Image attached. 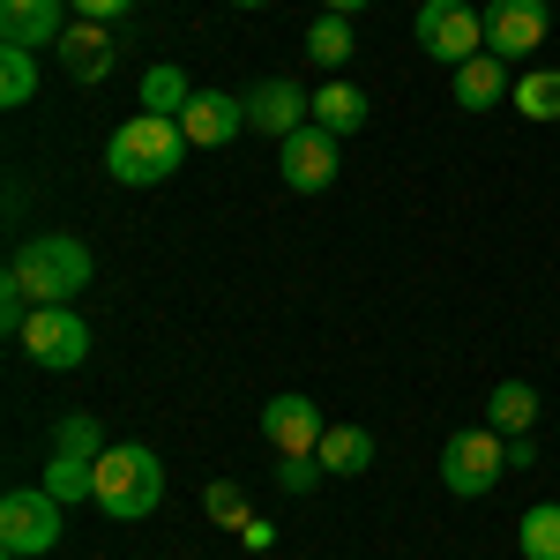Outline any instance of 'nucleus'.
<instances>
[{
  "mask_svg": "<svg viewBox=\"0 0 560 560\" xmlns=\"http://www.w3.org/2000/svg\"><path fill=\"white\" fill-rule=\"evenodd\" d=\"M187 150H195V142H187L179 120H165V113H135V120H120L113 142H105V173L120 179V187H165Z\"/></svg>",
  "mask_w": 560,
  "mask_h": 560,
  "instance_id": "f257e3e1",
  "label": "nucleus"
},
{
  "mask_svg": "<svg viewBox=\"0 0 560 560\" xmlns=\"http://www.w3.org/2000/svg\"><path fill=\"white\" fill-rule=\"evenodd\" d=\"M90 247L75 232H38V240H23L15 261H8V284H23L38 306H75V292H90Z\"/></svg>",
  "mask_w": 560,
  "mask_h": 560,
  "instance_id": "f03ea898",
  "label": "nucleus"
},
{
  "mask_svg": "<svg viewBox=\"0 0 560 560\" xmlns=\"http://www.w3.org/2000/svg\"><path fill=\"white\" fill-rule=\"evenodd\" d=\"M97 509L113 523H142L165 509V464L142 448V441H120L97 456Z\"/></svg>",
  "mask_w": 560,
  "mask_h": 560,
  "instance_id": "7ed1b4c3",
  "label": "nucleus"
},
{
  "mask_svg": "<svg viewBox=\"0 0 560 560\" xmlns=\"http://www.w3.org/2000/svg\"><path fill=\"white\" fill-rule=\"evenodd\" d=\"M97 456H105L97 427H90L83 411H68V419L52 427V464H45V493H52L60 509H75V501H97Z\"/></svg>",
  "mask_w": 560,
  "mask_h": 560,
  "instance_id": "20e7f679",
  "label": "nucleus"
},
{
  "mask_svg": "<svg viewBox=\"0 0 560 560\" xmlns=\"http://www.w3.org/2000/svg\"><path fill=\"white\" fill-rule=\"evenodd\" d=\"M509 471V433L493 427H464L448 433V448H441V486L456 493V501H486L493 486Z\"/></svg>",
  "mask_w": 560,
  "mask_h": 560,
  "instance_id": "39448f33",
  "label": "nucleus"
},
{
  "mask_svg": "<svg viewBox=\"0 0 560 560\" xmlns=\"http://www.w3.org/2000/svg\"><path fill=\"white\" fill-rule=\"evenodd\" d=\"M411 38L427 45L441 68H464V60L486 52V15H478L471 0H427L419 23H411Z\"/></svg>",
  "mask_w": 560,
  "mask_h": 560,
  "instance_id": "423d86ee",
  "label": "nucleus"
},
{
  "mask_svg": "<svg viewBox=\"0 0 560 560\" xmlns=\"http://www.w3.org/2000/svg\"><path fill=\"white\" fill-rule=\"evenodd\" d=\"M23 351L38 359L45 374H75L90 359V322L75 306H38V314L23 322Z\"/></svg>",
  "mask_w": 560,
  "mask_h": 560,
  "instance_id": "0eeeda50",
  "label": "nucleus"
},
{
  "mask_svg": "<svg viewBox=\"0 0 560 560\" xmlns=\"http://www.w3.org/2000/svg\"><path fill=\"white\" fill-rule=\"evenodd\" d=\"M0 546L8 553H52L60 546V501L45 493V486H15L8 501H0Z\"/></svg>",
  "mask_w": 560,
  "mask_h": 560,
  "instance_id": "6e6552de",
  "label": "nucleus"
},
{
  "mask_svg": "<svg viewBox=\"0 0 560 560\" xmlns=\"http://www.w3.org/2000/svg\"><path fill=\"white\" fill-rule=\"evenodd\" d=\"M478 15H486V52H501V60H530L553 31L546 0H486Z\"/></svg>",
  "mask_w": 560,
  "mask_h": 560,
  "instance_id": "1a4fd4ad",
  "label": "nucleus"
},
{
  "mask_svg": "<svg viewBox=\"0 0 560 560\" xmlns=\"http://www.w3.org/2000/svg\"><path fill=\"white\" fill-rule=\"evenodd\" d=\"M314 120V97H306L292 75H269V83L247 90V128L269 135V142H284V135H300Z\"/></svg>",
  "mask_w": 560,
  "mask_h": 560,
  "instance_id": "9d476101",
  "label": "nucleus"
},
{
  "mask_svg": "<svg viewBox=\"0 0 560 560\" xmlns=\"http://www.w3.org/2000/svg\"><path fill=\"white\" fill-rule=\"evenodd\" d=\"M277 165H284V187H292V195H322V187L337 179V135H322L306 120L300 135L277 142Z\"/></svg>",
  "mask_w": 560,
  "mask_h": 560,
  "instance_id": "9b49d317",
  "label": "nucleus"
},
{
  "mask_svg": "<svg viewBox=\"0 0 560 560\" xmlns=\"http://www.w3.org/2000/svg\"><path fill=\"white\" fill-rule=\"evenodd\" d=\"M261 433H269V448H277V456H314L329 427H322V404H306V396L284 388V396H269V404H261Z\"/></svg>",
  "mask_w": 560,
  "mask_h": 560,
  "instance_id": "f8f14e48",
  "label": "nucleus"
},
{
  "mask_svg": "<svg viewBox=\"0 0 560 560\" xmlns=\"http://www.w3.org/2000/svg\"><path fill=\"white\" fill-rule=\"evenodd\" d=\"M68 38V0H0V45H60Z\"/></svg>",
  "mask_w": 560,
  "mask_h": 560,
  "instance_id": "ddd939ff",
  "label": "nucleus"
},
{
  "mask_svg": "<svg viewBox=\"0 0 560 560\" xmlns=\"http://www.w3.org/2000/svg\"><path fill=\"white\" fill-rule=\"evenodd\" d=\"M179 128L195 150H224L232 135L247 128V97H224V90H195L187 97V113H179Z\"/></svg>",
  "mask_w": 560,
  "mask_h": 560,
  "instance_id": "4468645a",
  "label": "nucleus"
},
{
  "mask_svg": "<svg viewBox=\"0 0 560 560\" xmlns=\"http://www.w3.org/2000/svg\"><path fill=\"white\" fill-rule=\"evenodd\" d=\"M113 60H120V45L105 38V23H68V38H60V68H68L75 83H105Z\"/></svg>",
  "mask_w": 560,
  "mask_h": 560,
  "instance_id": "2eb2a0df",
  "label": "nucleus"
},
{
  "mask_svg": "<svg viewBox=\"0 0 560 560\" xmlns=\"http://www.w3.org/2000/svg\"><path fill=\"white\" fill-rule=\"evenodd\" d=\"M509 90H516V75H509L501 52H478V60L456 68V105H464V113H493V105H509Z\"/></svg>",
  "mask_w": 560,
  "mask_h": 560,
  "instance_id": "dca6fc26",
  "label": "nucleus"
},
{
  "mask_svg": "<svg viewBox=\"0 0 560 560\" xmlns=\"http://www.w3.org/2000/svg\"><path fill=\"white\" fill-rule=\"evenodd\" d=\"M314 128L337 135V142L359 135V128H366V90H351L345 75H337V83H322V90H314Z\"/></svg>",
  "mask_w": 560,
  "mask_h": 560,
  "instance_id": "f3484780",
  "label": "nucleus"
},
{
  "mask_svg": "<svg viewBox=\"0 0 560 560\" xmlns=\"http://www.w3.org/2000/svg\"><path fill=\"white\" fill-rule=\"evenodd\" d=\"M314 464H322L329 478H359L366 464H374V433L366 427H329L322 448H314Z\"/></svg>",
  "mask_w": 560,
  "mask_h": 560,
  "instance_id": "a211bd4d",
  "label": "nucleus"
},
{
  "mask_svg": "<svg viewBox=\"0 0 560 560\" xmlns=\"http://www.w3.org/2000/svg\"><path fill=\"white\" fill-rule=\"evenodd\" d=\"M486 427L509 433V441L530 433V427H538V388H530V382H501L493 396H486Z\"/></svg>",
  "mask_w": 560,
  "mask_h": 560,
  "instance_id": "6ab92c4d",
  "label": "nucleus"
},
{
  "mask_svg": "<svg viewBox=\"0 0 560 560\" xmlns=\"http://www.w3.org/2000/svg\"><path fill=\"white\" fill-rule=\"evenodd\" d=\"M509 105H516L523 120H560V68H523Z\"/></svg>",
  "mask_w": 560,
  "mask_h": 560,
  "instance_id": "aec40b11",
  "label": "nucleus"
},
{
  "mask_svg": "<svg viewBox=\"0 0 560 560\" xmlns=\"http://www.w3.org/2000/svg\"><path fill=\"white\" fill-rule=\"evenodd\" d=\"M187 97H195V83L179 75L173 60H158V68L142 75V113H165V120H179V113H187Z\"/></svg>",
  "mask_w": 560,
  "mask_h": 560,
  "instance_id": "412c9836",
  "label": "nucleus"
},
{
  "mask_svg": "<svg viewBox=\"0 0 560 560\" xmlns=\"http://www.w3.org/2000/svg\"><path fill=\"white\" fill-rule=\"evenodd\" d=\"M306 52H314L322 68H345L351 52H359V38H351V15H329V8H322V15H314V31H306Z\"/></svg>",
  "mask_w": 560,
  "mask_h": 560,
  "instance_id": "4be33fe9",
  "label": "nucleus"
},
{
  "mask_svg": "<svg viewBox=\"0 0 560 560\" xmlns=\"http://www.w3.org/2000/svg\"><path fill=\"white\" fill-rule=\"evenodd\" d=\"M523 560H560V501H538L523 509Z\"/></svg>",
  "mask_w": 560,
  "mask_h": 560,
  "instance_id": "5701e85b",
  "label": "nucleus"
},
{
  "mask_svg": "<svg viewBox=\"0 0 560 560\" xmlns=\"http://www.w3.org/2000/svg\"><path fill=\"white\" fill-rule=\"evenodd\" d=\"M31 90H38V60L23 45H0V105H31Z\"/></svg>",
  "mask_w": 560,
  "mask_h": 560,
  "instance_id": "b1692460",
  "label": "nucleus"
},
{
  "mask_svg": "<svg viewBox=\"0 0 560 560\" xmlns=\"http://www.w3.org/2000/svg\"><path fill=\"white\" fill-rule=\"evenodd\" d=\"M202 509H210V523H224V530H247V486H240V478H217L210 493H202Z\"/></svg>",
  "mask_w": 560,
  "mask_h": 560,
  "instance_id": "393cba45",
  "label": "nucleus"
},
{
  "mask_svg": "<svg viewBox=\"0 0 560 560\" xmlns=\"http://www.w3.org/2000/svg\"><path fill=\"white\" fill-rule=\"evenodd\" d=\"M277 478H284V493H314L322 464H314V456H284V464H277Z\"/></svg>",
  "mask_w": 560,
  "mask_h": 560,
  "instance_id": "a878e982",
  "label": "nucleus"
},
{
  "mask_svg": "<svg viewBox=\"0 0 560 560\" xmlns=\"http://www.w3.org/2000/svg\"><path fill=\"white\" fill-rule=\"evenodd\" d=\"M68 8H75L83 23H113V15H128L135 0H68Z\"/></svg>",
  "mask_w": 560,
  "mask_h": 560,
  "instance_id": "bb28decb",
  "label": "nucleus"
},
{
  "mask_svg": "<svg viewBox=\"0 0 560 560\" xmlns=\"http://www.w3.org/2000/svg\"><path fill=\"white\" fill-rule=\"evenodd\" d=\"M322 8H329V15H359L366 0H322Z\"/></svg>",
  "mask_w": 560,
  "mask_h": 560,
  "instance_id": "cd10ccee",
  "label": "nucleus"
},
{
  "mask_svg": "<svg viewBox=\"0 0 560 560\" xmlns=\"http://www.w3.org/2000/svg\"><path fill=\"white\" fill-rule=\"evenodd\" d=\"M232 8H261V0H232Z\"/></svg>",
  "mask_w": 560,
  "mask_h": 560,
  "instance_id": "c85d7f7f",
  "label": "nucleus"
},
{
  "mask_svg": "<svg viewBox=\"0 0 560 560\" xmlns=\"http://www.w3.org/2000/svg\"><path fill=\"white\" fill-rule=\"evenodd\" d=\"M8 560H23V553H8Z\"/></svg>",
  "mask_w": 560,
  "mask_h": 560,
  "instance_id": "c756f323",
  "label": "nucleus"
},
{
  "mask_svg": "<svg viewBox=\"0 0 560 560\" xmlns=\"http://www.w3.org/2000/svg\"><path fill=\"white\" fill-rule=\"evenodd\" d=\"M546 8H553V0H546Z\"/></svg>",
  "mask_w": 560,
  "mask_h": 560,
  "instance_id": "7c9ffc66",
  "label": "nucleus"
}]
</instances>
